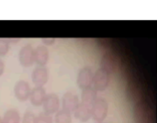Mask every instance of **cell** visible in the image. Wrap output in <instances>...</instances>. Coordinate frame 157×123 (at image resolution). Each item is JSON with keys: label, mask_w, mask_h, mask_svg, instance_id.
Returning <instances> with one entry per match:
<instances>
[{"label": "cell", "mask_w": 157, "mask_h": 123, "mask_svg": "<svg viewBox=\"0 0 157 123\" xmlns=\"http://www.w3.org/2000/svg\"><path fill=\"white\" fill-rule=\"evenodd\" d=\"M109 106L108 102L101 98H97L93 106L91 107V115L96 122H102L108 115Z\"/></svg>", "instance_id": "1"}, {"label": "cell", "mask_w": 157, "mask_h": 123, "mask_svg": "<svg viewBox=\"0 0 157 123\" xmlns=\"http://www.w3.org/2000/svg\"><path fill=\"white\" fill-rule=\"evenodd\" d=\"M119 65H120L119 57L112 52L105 53L100 60V69L104 70L109 75L115 74L119 69Z\"/></svg>", "instance_id": "2"}, {"label": "cell", "mask_w": 157, "mask_h": 123, "mask_svg": "<svg viewBox=\"0 0 157 123\" xmlns=\"http://www.w3.org/2000/svg\"><path fill=\"white\" fill-rule=\"evenodd\" d=\"M132 114L136 123H147L151 120L150 108L144 101H139L134 105Z\"/></svg>", "instance_id": "3"}, {"label": "cell", "mask_w": 157, "mask_h": 123, "mask_svg": "<svg viewBox=\"0 0 157 123\" xmlns=\"http://www.w3.org/2000/svg\"><path fill=\"white\" fill-rule=\"evenodd\" d=\"M93 78H94V75L92 73V69L90 67L86 66V67H83L82 69H80V71L78 72L77 78H76V84L79 88L84 90L92 86Z\"/></svg>", "instance_id": "4"}, {"label": "cell", "mask_w": 157, "mask_h": 123, "mask_svg": "<svg viewBox=\"0 0 157 123\" xmlns=\"http://www.w3.org/2000/svg\"><path fill=\"white\" fill-rule=\"evenodd\" d=\"M18 61L23 67H30L35 63L34 48L30 44L24 45L18 52Z\"/></svg>", "instance_id": "5"}, {"label": "cell", "mask_w": 157, "mask_h": 123, "mask_svg": "<svg viewBox=\"0 0 157 123\" xmlns=\"http://www.w3.org/2000/svg\"><path fill=\"white\" fill-rule=\"evenodd\" d=\"M31 88L29 82L25 80H19L14 86V95L16 98L20 102H25L29 99Z\"/></svg>", "instance_id": "6"}, {"label": "cell", "mask_w": 157, "mask_h": 123, "mask_svg": "<svg viewBox=\"0 0 157 123\" xmlns=\"http://www.w3.org/2000/svg\"><path fill=\"white\" fill-rule=\"evenodd\" d=\"M109 75H109L104 70L98 69L94 75L93 84H92L93 87L97 91H104L105 89H107L109 85V81H110Z\"/></svg>", "instance_id": "7"}, {"label": "cell", "mask_w": 157, "mask_h": 123, "mask_svg": "<svg viewBox=\"0 0 157 123\" xmlns=\"http://www.w3.org/2000/svg\"><path fill=\"white\" fill-rule=\"evenodd\" d=\"M31 80L36 86H43L49 80V71L45 66H37L31 74Z\"/></svg>", "instance_id": "8"}, {"label": "cell", "mask_w": 157, "mask_h": 123, "mask_svg": "<svg viewBox=\"0 0 157 123\" xmlns=\"http://www.w3.org/2000/svg\"><path fill=\"white\" fill-rule=\"evenodd\" d=\"M42 107H43V110L45 113H47L49 115L56 114L60 109V98H59V97L56 94L47 95Z\"/></svg>", "instance_id": "9"}, {"label": "cell", "mask_w": 157, "mask_h": 123, "mask_svg": "<svg viewBox=\"0 0 157 123\" xmlns=\"http://www.w3.org/2000/svg\"><path fill=\"white\" fill-rule=\"evenodd\" d=\"M79 99L78 97L73 93V92H66L62 98V106H63V110L72 113L75 112V110H76V108L79 105Z\"/></svg>", "instance_id": "10"}, {"label": "cell", "mask_w": 157, "mask_h": 123, "mask_svg": "<svg viewBox=\"0 0 157 123\" xmlns=\"http://www.w3.org/2000/svg\"><path fill=\"white\" fill-rule=\"evenodd\" d=\"M46 97H47L46 90L43 86H35L34 88L31 89L29 101L33 106L40 107L43 105Z\"/></svg>", "instance_id": "11"}, {"label": "cell", "mask_w": 157, "mask_h": 123, "mask_svg": "<svg viewBox=\"0 0 157 123\" xmlns=\"http://www.w3.org/2000/svg\"><path fill=\"white\" fill-rule=\"evenodd\" d=\"M50 53L45 45H39L34 49V61L38 66H45L49 61Z\"/></svg>", "instance_id": "12"}, {"label": "cell", "mask_w": 157, "mask_h": 123, "mask_svg": "<svg viewBox=\"0 0 157 123\" xmlns=\"http://www.w3.org/2000/svg\"><path fill=\"white\" fill-rule=\"evenodd\" d=\"M74 116L80 122H86L92 117L91 107H89L84 103H80L78 105V107L76 108V110H75Z\"/></svg>", "instance_id": "13"}, {"label": "cell", "mask_w": 157, "mask_h": 123, "mask_svg": "<svg viewBox=\"0 0 157 123\" xmlns=\"http://www.w3.org/2000/svg\"><path fill=\"white\" fill-rule=\"evenodd\" d=\"M97 90L90 86L86 89H84L82 90V93H81V100H82V103L89 106V107H92L93 104L95 103V101L97 100Z\"/></svg>", "instance_id": "14"}, {"label": "cell", "mask_w": 157, "mask_h": 123, "mask_svg": "<svg viewBox=\"0 0 157 123\" xmlns=\"http://www.w3.org/2000/svg\"><path fill=\"white\" fill-rule=\"evenodd\" d=\"M4 123H20V114L16 109L7 110L3 117Z\"/></svg>", "instance_id": "15"}, {"label": "cell", "mask_w": 157, "mask_h": 123, "mask_svg": "<svg viewBox=\"0 0 157 123\" xmlns=\"http://www.w3.org/2000/svg\"><path fill=\"white\" fill-rule=\"evenodd\" d=\"M54 123H72V115L70 112L61 110L55 114Z\"/></svg>", "instance_id": "16"}, {"label": "cell", "mask_w": 157, "mask_h": 123, "mask_svg": "<svg viewBox=\"0 0 157 123\" xmlns=\"http://www.w3.org/2000/svg\"><path fill=\"white\" fill-rule=\"evenodd\" d=\"M10 49V44L7 39L0 38V56H6Z\"/></svg>", "instance_id": "17"}, {"label": "cell", "mask_w": 157, "mask_h": 123, "mask_svg": "<svg viewBox=\"0 0 157 123\" xmlns=\"http://www.w3.org/2000/svg\"><path fill=\"white\" fill-rule=\"evenodd\" d=\"M22 123H37V117L31 111H26L22 118Z\"/></svg>", "instance_id": "18"}, {"label": "cell", "mask_w": 157, "mask_h": 123, "mask_svg": "<svg viewBox=\"0 0 157 123\" xmlns=\"http://www.w3.org/2000/svg\"><path fill=\"white\" fill-rule=\"evenodd\" d=\"M37 123H53V121L51 115L44 112L37 116Z\"/></svg>", "instance_id": "19"}, {"label": "cell", "mask_w": 157, "mask_h": 123, "mask_svg": "<svg viewBox=\"0 0 157 123\" xmlns=\"http://www.w3.org/2000/svg\"><path fill=\"white\" fill-rule=\"evenodd\" d=\"M41 41L43 42L45 46H50V45L54 44V42L56 41V39L55 38H42Z\"/></svg>", "instance_id": "20"}, {"label": "cell", "mask_w": 157, "mask_h": 123, "mask_svg": "<svg viewBox=\"0 0 157 123\" xmlns=\"http://www.w3.org/2000/svg\"><path fill=\"white\" fill-rule=\"evenodd\" d=\"M4 71H5V63H4V62L0 59V77H1L2 75L4 74Z\"/></svg>", "instance_id": "21"}, {"label": "cell", "mask_w": 157, "mask_h": 123, "mask_svg": "<svg viewBox=\"0 0 157 123\" xmlns=\"http://www.w3.org/2000/svg\"><path fill=\"white\" fill-rule=\"evenodd\" d=\"M7 40L9 41V42H17V41H19L20 40V38H9V39H7Z\"/></svg>", "instance_id": "22"}, {"label": "cell", "mask_w": 157, "mask_h": 123, "mask_svg": "<svg viewBox=\"0 0 157 123\" xmlns=\"http://www.w3.org/2000/svg\"><path fill=\"white\" fill-rule=\"evenodd\" d=\"M147 123H155V121H151V120H150Z\"/></svg>", "instance_id": "23"}, {"label": "cell", "mask_w": 157, "mask_h": 123, "mask_svg": "<svg viewBox=\"0 0 157 123\" xmlns=\"http://www.w3.org/2000/svg\"><path fill=\"white\" fill-rule=\"evenodd\" d=\"M0 123H4V122H3V120H2L1 118H0Z\"/></svg>", "instance_id": "24"}, {"label": "cell", "mask_w": 157, "mask_h": 123, "mask_svg": "<svg viewBox=\"0 0 157 123\" xmlns=\"http://www.w3.org/2000/svg\"><path fill=\"white\" fill-rule=\"evenodd\" d=\"M96 123H103V122H96Z\"/></svg>", "instance_id": "25"}]
</instances>
